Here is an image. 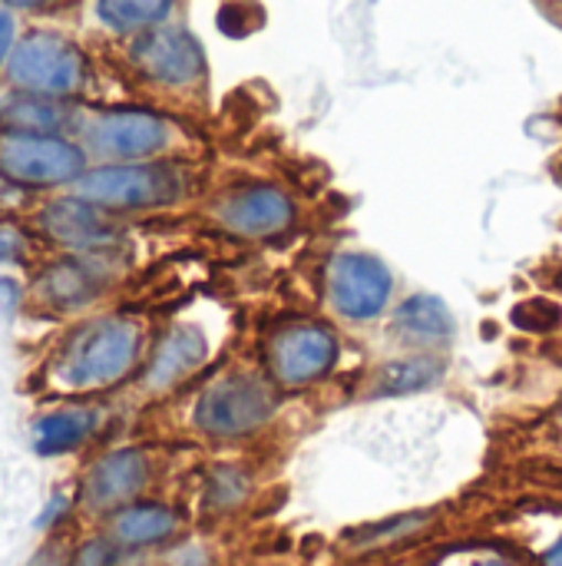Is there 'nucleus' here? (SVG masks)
<instances>
[{
	"mask_svg": "<svg viewBox=\"0 0 562 566\" xmlns=\"http://www.w3.org/2000/svg\"><path fill=\"white\" fill-rule=\"evenodd\" d=\"M278 408V385L258 371H232L215 378L195 401L192 421L202 434L238 441L262 431Z\"/></svg>",
	"mask_w": 562,
	"mask_h": 566,
	"instance_id": "1",
	"label": "nucleus"
},
{
	"mask_svg": "<svg viewBox=\"0 0 562 566\" xmlns=\"http://www.w3.org/2000/svg\"><path fill=\"white\" fill-rule=\"evenodd\" d=\"M139 358V328L126 318H103L76 332L56 361V381L73 391L119 381Z\"/></svg>",
	"mask_w": 562,
	"mask_h": 566,
	"instance_id": "2",
	"label": "nucleus"
},
{
	"mask_svg": "<svg viewBox=\"0 0 562 566\" xmlns=\"http://www.w3.org/2000/svg\"><path fill=\"white\" fill-rule=\"evenodd\" d=\"M338 335L321 322H282L265 338V375L278 388H308L338 365Z\"/></svg>",
	"mask_w": 562,
	"mask_h": 566,
	"instance_id": "3",
	"label": "nucleus"
},
{
	"mask_svg": "<svg viewBox=\"0 0 562 566\" xmlns=\"http://www.w3.org/2000/svg\"><path fill=\"white\" fill-rule=\"evenodd\" d=\"M185 192V176L169 163L103 166L79 179V196L109 209H146L176 202Z\"/></svg>",
	"mask_w": 562,
	"mask_h": 566,
	"instance_id": "4",
	"label": "nucleus"
},
{
	"mask_svg": "<svg viewBox=\"0 0 562 566\" xmlns=\"http://www.w3.org/2000/svg\"><path fill=\"white\" fill-rule=\"evenodd\" d=\"M328 302L341 318L371 322L391 305L394 279L388 265L371 252H338L325 275Z\"/></svg>",
	"mask_w": 562,
	"mask_h": 566,
	"instance_id": "5",
	"label": "nucleus"
},
{
	"mask_svg": "<svg viewBox=\"0 0 562 566\" xmlns=\"http://www.w3.org/2000/svg\"><path fill=\"white\" fill-rule=\"evenodd\" d=\"M132 63L152 83L162 86H192L205 76V50L199 36L185 27H152L132 43Z\"/></svg>",
	"mask_w": 562,
	"mask_h": 566,
	"instance_id": "6",
	"label": "nucleus"
},
{
	"mask_svg": "<svg viewBox=\"0 0 562 566\" xmlns=\"http://www.w3.org/2000/svg\"><path fill=\"white\" fill-rule=\"evenodd\" d=\"M10 80L33 93H70L83 80V56L53 33H33L10 53Z\"/></svg>",
	"mask_w": 562,
	"mask_h": 566,
	"instance_id": "7",
	"label": "nucleus"
},
{
	"mask_svg": "<svg viewBox=\"0 0 562 566\" xmlns=\"http://www.w3.org/2000/svg\"><path fill=\"white\" fill-rule=\"evenodd\" d=\"M0 169L30 186H53L79 176L83 153L73 143L43 133H10L0 139Z\"/></svg>",
	"mask_w": 562,
	"mask_h": 566,
	"instance_id": "8",
	"label": "nucleus"
},
{
	"mask_svg": "<svg viewBox=\"0 0 562 566\" xmlns=\"http://www.w3.org/2000/svg\"><path fill=\"white\" fill-rule=\"evenodd\" d=\"M219 222L245 239H268L291 226L295 206L285 189L278 186H245L225 196L215 209Z\"/></svg>",
	"mask_w": 562,
	"mask_h": 566,
	"instance_id": "9",
	"label": "nucleus"
},
{
	"mask_svg": "<svg viewBox=\"0 0 562 566\" xmlns=\"http://www.w3.org/2000/svg\"><path fill=\"white\" fill-rule=\"evenodd\" d=\"M89 143L116 159H142L169 146V123L149 109H116L89 126Z\"/></svg>",
	"mask_w": 562,
	"mask_h": 566,
	"instance_id": "10",
	"label": "nucleus"
},
{
	"mask_svg": "<svg viewBox=\"0 0 562 566\" xmlns=\"http://www.w3.org/2000/svg\"><path fill=\"white\" fill-rule=\"evenodd\" d=\"M149 484V461L142 451L126 448L99 458L83 481V504L89 511H116Z\"/></svg>",
	"mask_w": 562,
	"mask_h": 566,
	"instance_id": "11",
	"label": "nucleus"
},
{
	"mask_svg": "<svg viewBox=\"0 0 562 566\" xmlns=\"http://www.w3.org/2000/svg\"><path fill=\"white\" fill-rule=\"evenodd\" d=\"M209 355V342H205V332L199 325H176L166 332V338L156 345V355L149 361V371H146V385L149 388H172L176 381H182L185 375H192Z\"/></svg>",
	"mask_w": 562,
	"mask_h": 566,
	"instance_id": "12",
	"label": "nucleus"
},
{
	"mask_svg": "<svg viewBox=\"0 0 562 566\" xmlns=\"http://www.w3.org/2000/svg\"><path fill=\"white\" fill-rule=\"evenodd\" d=\"M40 219H43L46 232L70 249H99V245H109V239H113L109 222L103 216H96V209L83 196L53 202Z\"/></svg>",
	"mask_w": 562,
	"mask_h": 566,
	"instance_id": "13",
	"label": "nucleus"
},
{
	"mask_svg": "<svg viewBox=\"0 0 562 566\" xmlns=\"http://www.w3.org/2000/svg\"><path fill=\"white\" fill-rule=\"evenodd\" d=\"M391 332L414 348H434L454 338V315L437 295H411L394 312Z\"/></svg>",
	"mask_w": 562,
	"mask_h": 566,
	"instance_id": "14",
	"label": "nucleus"
},
{
	"mask_svg": "<svg viewBox=\"0 0 562 566\" xmlns=\"http://www.w3.org/2000/svg\"><path fill=\"white\" fill-rule=\"evenodd\" d=\"M99 415L89 408H70V411H53L46 418H40L33 424V451L40 458H53V454H66L73 448H79L93 428H96Z\"/></svg>",
	"mask_w": 562,
	"mask_h": 566,
	"instance_id": "15",
	"label": "nucleus"
},
{
	"mask_svg": "<svg viewBox=\"0 0 562 566\" xmlns=\"http://www.w3.org/2000/svg\"><path fill=\"white\" fill-rule=\"evenodd\" d=\"M179 531V517L162 504H132L123 507L113 521V537L123 547H152L169 541Z\"/></svg>",
	"mask_w": 562,
	"mask_h": 566,
	"instance_id": "16",
	"label": "nucleus"
},
{
	"mask_svg": "<svg viewBox=\"0 0 562 566\" xmlns=\"http://www.w3.org/2000/svg\"><path fill=\"white\" fill-rule=\"evenodd\" d=\"M444 378V361L434 355H411L401 361H391L388 368H381L374 395H411V391H424L431 385H437Z\"/></svg>",
	"mask_w": 562,
	"mask_h": 566,
	"instance_id": "17",
	"label": "nucleus"
},
{
	"mask_svg": "<svg viewBox=\"0 0 562 566\" xmlns=\"http://www.w3.org/2000/svg\"><path fill=\"white\" fill-rule=\"evenodd\" d=\"M172 7H176V0H96L99 20L116 33L152 30V27L166 23Z\"/></svg>",
	"mask_w": 562,
	"mask_h": 566,
	"instance_id": "18",
	"label": "nucleus"
},
{
	"mask_svg": "<svg viewBox=\"0 0 562 566\" xmlns=\"http://www.w3.org/2000/svg\"><path fill=\"white\" fill-rule=\"evenodd\" d=\"M427 524H431V514H404V517H391V521H384V524H374V527L358 531V534H354V547H361V551L388 547V544H397V541L417 537Z\"/></svg>",
	"mask_w": 562,
	"mask_h": 566,
	"instance_id": "19",
	"label": "nucleus"
},
{
	"mask_svg": "<svg viewBox=\"0 0 562 566\" xmlns=\"http://www.w3.org/2000/svg\"><path fill=\"white\" fill-rule=\"evenodd\" d=\"M248 488H252V481L242 468H215L209 478L205 501L212 511H235L238 504H245Z\"/></svg>",
	"mask_w": 562,
	"mask_h": 566,
	"instance_id": "20",
	"label": "nucleus"
},
{
	"mask_svg": "<svg viewBox=\"0 0 562 566\" xmlns=\"http://www.w3.org/2000/svg\"><path fill=\"white\" fill-rule=\"evenodd\" d=\"M3 119L20 126V129L43 133V129H53L60 123V113L50 103H40V99H17V103H10L3 109Z\"/></svg>",
	"mask_w": 562,
	"mask_h": 566,
	"instance_id": "21",
	"label": "nucleus"
},
{
	"mask_svg": "<svg viewBox=\"0 0 562 566\" xmlns=\"http://www.w3.org/2000/svg\"><path fill=\"white\" fill-rule=\"evenodd\" d=\"M89 289H93V285H89V279L83 275L79 265H56L53 275H50V282H46V292H50L56 302H63V305H79V302H86Z\"/></svg>",
	"mask_w": 562,
	"mask_h": 566,
	"instance_id": "22",
	"label": "nucleus"
},
{
	"mask_svg": "<svg viewBox=\"0 0 562 566\" xmlns=\"http://www.w3.org/2000/svg\"><path fill=\"white\" fill-rule=\"evenodd\" d=\"M262 27V10L255 3H225L219 13V30L225 36H248Z\"/></svg>",
	"mask_w": 562,
	"mask_h": 566,
	"instance_id": "23",
	"label": "nucleus"
},
{
	"mask_svg": "<svg viewBox=\"0 0 562 566\" xmlns=\"http://www.w3.org/2000/svg\"><path fill=\"white\" fill-rule=\"evenodd\" d=\"M437 566H520L513 557H507L503 551H490V547H477V551H457L450 557H444Z\"/></svg>",
	"mask_w": 562,
	"mask_h": 566,
	"instance_id": "24",
	"label": "nucleus"
},
{
	"mask_svg": "<svg viewBox=\"0 0 562 566\" xmlns=\"http://www.w3.org/2000/svg\"><path fill=\"white\" fill-rule=\"evenodd\" d=\"M540 566H562V517L556 521V531L550 534V541L540 547Z\"/></svg>",
	"mask_w": 562,
	"mask_h": 566,
	"instance_id": "25",
	"label": "nucleus"
},
{
	"mask_svg": "<svg viewBox=\"0 0 562 566\" xmlns=\"http://www.w3.org/2000/svg\"><path fill=\"white\" fill-rule=\"evenodd\" d=\"M17 252H20V235L10 229H0V262L17 259Z\"/></svg>",
	"mask_w": 562,
	"mask_h": 566,
	"instance_id": "26",
	"label": "nucleus"
},
{
	"mask_svg": "<svg viewBox=\"0 0 562 566\" xmlns=\"http://www.w3.org/2000/svg\"><path fill=\"white\" fill-rule=\"evenodd\" d=\"M10 43H13V17L0 7V60L10 53Z\"/></svg>",
	"mask_w": 562,
	"mask_h": 566,
	"instance_id": "27",
	"label": "nucleus"
},
{
	"mask_svg": "<svg viewBox=\"0 0 562 566\" xmlns=\"http://www.w3.org/2000/svg\"><path fill=\"white\" fill-rule=\"evenodd\" d=\"M13 298H17V285H13V282H7V279H0V305H3V308H10V305H13Z\"/></svg>",
	"mask_w": 562,
	"mask_h": 566,
	"instance_id": "28",
	"label": "nucleus"
},
{
	"mask_svg": "<svg viewBox=\"0 0 562 566\" xmlns=\"http://www.w3.org/2000/svg\"><path fill=\"white\" fill-rule=\"evenodd\" d=\"M10 7H36V3H43V0H7Z\"/></svg>",
	"mask_w": 562,
	"mask_h": 566,
	"instance_id": "29",
	"label": "nucleus"
},
{
	"mask_svg": "<svg viewBox=\"0 0 562 566\" xmlns=\"http://www.w3.org/2000/svg\"><path fill=\"white\" fill-rule=\"evenodd\" d=\"M556 431H560V438H562V411H560V418H556Z\"/></svg>",
	"mask_w": 562,
	"mask_h": 566,
	"instance_id": "30",
	"label": "nucleus"
}]
</instances>
